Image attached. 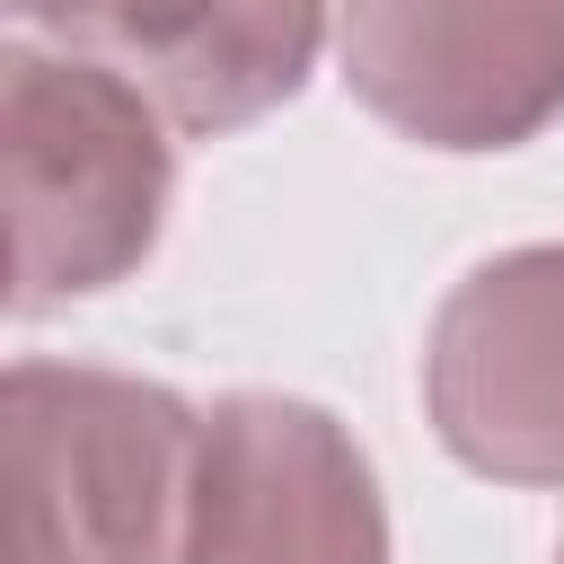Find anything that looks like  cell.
I'll return each instance as SVG.
<instances>
[{
	"label": "cell",
	"instance_id": "cell-2",
	"mask_svg": "<svg viewBox=\"0 0 564 564\" xmlns=\"http://www.w3.org/2000/svg\"><path fill=\"white\" fill-rule=\"evenodd\" d=\"M203 564H379L361 458L308 405H229L203 449Z\"/></svg>",
	"mask_w": 564,
	"mask_h": 564
},
{
	"label": "cell",
	"instance_id": "cell-4",
	"mask_svg": "<svg viewBox=\"0 0 564 564\" xmlns=\"http://www.w3.org/2000/svg\"><path fill=\"white\" fill-rule=\"evenodd\" d=\"M555 335H564V256H511L476 273L467 300L449 308L432 397H441V432L476 467H511V476L564 467Z\"/></svg>",
	"mask_w": 564,
	"mask_h": 564
},
{
	"label": "cell",
	"instance_id": "cell-1",
	"mask_svg": "<svg viewBox=\"0 0 564 564\" xmlns=\"http://www.w3.org/2000/svg\"><path fill=\"white\" fill-rule=\"evenodd\" d=\"M352 79L449 150L511 141L564 97V0H352Z\"/></svg>",
	"mask_w": 564,
	"mask_h": 564
},
{
	"label": "cell",
	"instance_id": "cell-3",
	"mask_svg": "<svg viewBox=\"0 0 564 564\" xmlns=\"http://www.w3.org/2000/svg\"><path fill=\"white\" fill-rule=\"evenodd\" d=\"M44 388L62 414H44L35 379L18 370V529L62 511L70 538L44 564H141L185 414L150 388H115V379L44 370Z\"/></svg>",
	"mask_w": 564,
	"mask_h": 564
},
{
	"label": "cell",
	"instance_id": "cell-5",
	"mask_svg": "<svg viewBox=\"0 0 564 564\" xmlns=\"http://www.w3.org/2000/svg\"><path fill=\"white\" fill-rule=\"evenodd\" d=\"M185 123H238L264 97H291L317 0H106L88 18Z\"/></svg>",
	"mask_w": 564,
	"mask_h": 564
}]
</instances>
